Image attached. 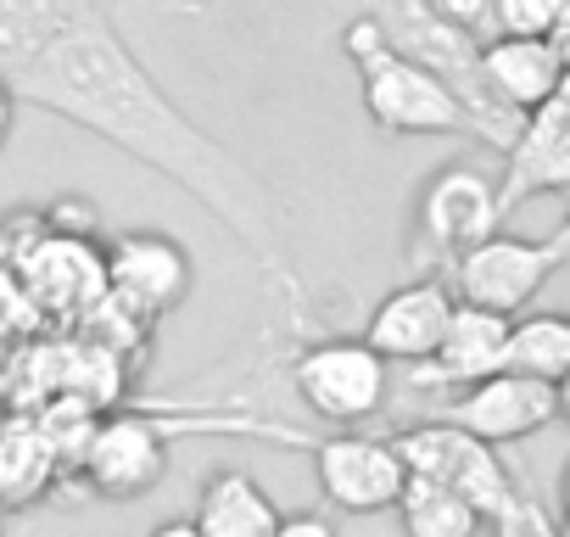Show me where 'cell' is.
Listing matches in <instances>:
<instances>
[{"label": "cell", "instance_id": "1", "mask_svg": "<svg viewBox=\"0 0 570 537\" xmlns=\"http://www.w3.org/2000/svg\"><path fill=\"white\" fill-rule=\"evenodd\" d=\"M12 90L23 107L79 124L85 135H101L124 157L174 179L297 303V275H292V257H285V218H279L274 191L168 101V90L124 46L107 7H90L79 23H68L29 68L12 74Z\"/></svg>", "mask_w": 570, "mask_h": 537}, {"label": "cell", "instance_id": "2", "mask_svg": "<svg viewBox=\"0 0 570 537\" xmlns=\"http://www.w3.org/2000/svg\"><path fill=\"white\" fill-rule=\"evenodd\" d=\"M375 18L386 23V35H392L397 51H409L414 62H425L459 96V107L470 113V140H481V146H492V152L509 157L514 140H520V129H525V113H514L492 90L487 62H481L487 57V40L475 29L442 18L431 0H386Z\"/></svg>", "mask_w": 570, "mask_h": 537}, {"label": "cell", "instance_id": "3", "mask_svg": "<svg viewBox=\"0 0 570 537\" xmlns=\"http://www.w3.org/2000/svg\"><path fill=\"white\" fill-rule=\"evenodd\" d=\"M342 51H347V62L358 74L364 113H370V124L381 135H409V140L470 135V113L459 107V96L425 62L397 51L381 18H353L342 29Z\"/></svg>", "mask_w": 570, "mask_h": 537}, {"label": "cell", "instance_id": "4", "mask_svg": "<svg viewBox=\"0 0 570 537\" xmlns=\"http://www.w3.org/2000/svg\"><path fill=\"white\" fill-rule=\"evenodd\" d=\"M509 218L503 207V174H487L475 163H442L425 174L414 196V235H409V263L420 275L431 268H453L470 246L498 235Z\"/></svg>", "mask_w": 570, "mask_h": 537}, {"label": "cell", "instance_id": "5", "mask_svg": "<svg viewBox=\"0 0 570 537\" xmlns=\"http://www.w3.org/2000/svg\"><path fill=\"white\" fill-rule=\"evenodd\" d=\"M292 387L303 409L336 431H353L386 409L392 392V364L364 342V336H325L308 342L292 364Z\"/></svg>", "mask_w": 570, "mask_h": 537}, {"label": "cell", "instance_id": "6", "mask_svg": "<svg viewBox=\"0 0 570 537\" xmlns=\"http://www.w3.org/2000/svg\"><path fill=\"white\" fill-rule=\"evenodd\" d=\"M564 268V252L548 241H525V235H487L481 246H470L459 263H453V292L459 303H475L487 314H525L542 286Z\"/></svg>", "mask_w": 570, "mask_h": 537}, {"label": "cell", "instance_id": "7", "mask_svg": "<svg viewBox=\"0 0 570 537\" xmlns=\"http://www.w3.org/2000/svg\"><path fill=\"white\" fill-rule=\"evenodd\" d=\"M314 476L325 504H336L342 515L397 509L414 481L403 448L392 437H364V431H331L325 442H314Z\"/></svg>", "mask_w": 570, "mask_h": 537}, {"label": "cell", "instance_id": "8", "mask_svg": "<svg viewBox=\"0 0 570 537\" xmlns=\"http://www.w3.org/2000/svg\"><path fill=\"white\" fill-rule=\"evenodd\" d=\"M392 442L403 448V459H409V470L420 481H436V487L464 492L487 520H498L503 498L514 492V470L498 459V448L475 442L470 431H459L448 420H420V426L397 431Z\"/></svg>", "mask_w": 570, "mask_h": 537}, {"label": "cell", "instance_id": "9", "mask_svg": "<svg viewBox=\"0 0 570 537\" xmlns=\"http://www.w3.org/2000/svg\"><path fill=\"white\" fill-rule=\"evenodd\" d=\"M436 420L470 431L487 448H514V442H525V437H537L559 420V387L520 375V370H498V375L453 392V403H442Z\"/></svg>", "mask_w": 570, "mask_h": 537}, {"label": "cell", "instance_id": "10", "mask_svg": "<svg viewBox=\"0 0 570 537\" xmlns=\"http://www.w3.org/2000/svg\"><path fill=\"white\" fill-rule=\"evenodd\" d=\"M459 314V292L453 281L442 275H414L409 286L386 292L375 309H370V325H364V342L386 359V364H425L436 359L448 325Z\"/></svg>", "mask_w": 570, "mask_h": 537}, {"label": "cell", "instance_id": "11", "mask_svg": "<svg viewBox=\"0 0 570 537\" xmlns=\"http://www.w3.org/2000/svg\"><path fill=\"white\" fill-rule=\"evenodd\" d=\"M107 292L129 303L140 320H163L190 292V252L174 235L129 230L107 241Z\"/></svg>", "mask_w": 570, "mask_h": 537}, {"label": "cell", "instance_id": "12", "mask_svg": "<svg viewBox=\"0 0 570 537\" xmlns=\"http://www.w3.org/2000/svg\"><path fill=\"white\" fill-rule=\"evenodd\" d=\"M168 476V431L146 414H107L85 442V481L101 498H146Z\"/></svg>", "mask_w": 570, "mask_h": 537}, {"label": "cell", "instance_id": "13", "mask_svg": "<svg viewBox=\"0 0 570 537\" xmlns=\"http://www.w3.org/2000/svg\"><path fill=\"white\" fill-rule=\"evenodd\" d=\"M542 191H570V74L525 118L514 152L503 157V207L509 213L525 196H542Z\"/></svg>", "mask_w": 570, "mask_h": 537}, {"label": "cell", "instance_id": "14", "mask_svg": "<svg viewBox=\"0 0 570 537\" xmlns=\"http://www.w3.org/2000/svg\"><path fill=\"white\" fill-rule=\"evenodd\" d=\"M509 325H514L509 314H487L475 303H459L436 359L409 370L414 387H425V392H464V387L509 370Z\"/></svg>", "mask_w": 570, "mask_h": 537}, {"label": "cell", "instance_id": "15", "mask_svg": "<svg viewBox=\"0 0 570 537\" xmlns=\"http://www.w3.org/2000/svg\"><path fill=\"white\" fill-rule=\"evenodd\" d=\"M487 79H492V90L514 107V113H537L559 85H564V57H559V46L553 40H531V35H492L487 40Z\"/></svg>", "mask_w": 570, "mask_h": 537}, {"label": "cell", "instance_id": "16", "mask_svg": "<svg viewBox=\"0 0 570 537\" xmlns=\"http://www.w3.org/2000/svg\"><path fill=\"white\" fill-rule=\"evenodd\" d=\"M196 531L202 537H274V526L285 520L279 504L268 498V487L246 470H213L202 481L196 498Z\"/></svg>", "mask_w": 570, "mask_h": 537}, {"label": "cell", "instance_id": "17", "mask_svg": "<svg viewBox=\"0 0 570 537\" xmlns=\"http://www.w3.org/2000/svg\"><path fill=\"white\" fill-rule=\"evenodd\" d=\"M101 0H0V74L29 68L68 23H79Z\"/></svg>", "mask_w": 570, "mask_h": 537}, {"label": "cell", "instance_id": "18", "mask_svg": "<svg viewBox=\"0 0 570 537\" xmlns=\"http://www.w3.org/2000/svg\"><path fill=\"white\" fill-rule=\"evenodd\" d=\"M403 537H481V526H492L464 492L436 487V481H409L403 504H397Z\"/></svg>", "mask_w": 570, "mask_h": 537}, {"label": "cell", "instance_id": "19", "mask_svg": "<svg viewBox=\"0 0 570 537\" xmlns=\"http://www.w3.org/2000/svg\"><path fill=\"white\" fill-rule=\"evenodd\" d=\"M509 370L559 387L570 375V314H514V325H509Z\"/></svg>", "mask_w": 570, "mask_h": 537}, {"label": "cell", "instance_id": "20", "mask_svg": "<svg viewBox=\"0 0 570 537\" xmlns=\"http://www.w3.org/2000/svg\"><path fill=\"white\" fill-rule=\"evenodd\" d=\"M564 7H570V0H492L487 40H492V35H531V40H548Z\"/></svg>", "mask_w": 570, "mask_h": 537}, {"label": "cell", "instance_id": "21", "mask_svg": "<svg viewBox=\"0 0 570 537\" xmlns=\"http://www.w3.org/2000/svg\"><path fill=\"white\" fill-rule=\"evenodd\" d=\"M492 537H559V526L548 520L542 498H531V487L514 476V492L503 498V509L492 520Z\"/></svg>", "mask_w": 570, "mask_h": 537}, {"label": "cell", "instance_id": "22", "mask_svg": "<svg viewBox=\"0 0 570 537\" xmlns=\"http://www.w3.org/2000/svg\"><path fill=\"white\" fill-rule=\"evenodd\" d=\"M46 224H51V235L90 241L96 224H101V213H96V202H85V196H57V202L46 207Z\"/></svg>", "mask_w": 570, "mask_h": 537}, {"label": "cell", "instance_id": "23", "mask_svg": "<svg viewBox=\"0 0 570 537\" xmlns=\"http://www.w3.org/2000/svg\"><path fill=\"white\" fill-rule=\"evenodd\" d=\"M431 7H436L442 18L475 29V35H487V23H492V0H431Z\"/></svg>", "mask_w": 570, "mask_h": 537}, {"label": "cell", "instance_id": "24", "mask_svg": "<svg viewBox=\"0 0 570 537\" xmlns=\"http://www.w3.org/2000/svg\"><path fill=\"white\" fill-rule=\"evenodd\" d=\"M274 537H336V526L325 515H285L274 526Z\"/></svg>", "mask_w": 570, "mask_h": 537}, {"label": "cell", "instance_id": "25", "mask_svg": "<svg viewBox=\"0 0 570 537\" xmlns=\"http://www.w3.org/2000/svg\"><path fill=\"white\" fill-rule=\"evenodd\" d=\"M12 118H18V90H12L7 74H0V152H7V140H12Z\"/></svg>", "mask_w": 570, "mask_h": 537}, {"label": "cell", "instance_id": "26", "mask_svg": "<svg viewBox=\"0 0 570 537\" xmlns=\"http://www.w3.org/2000/svg\"><path fill=\"white\" fill-rule=\"evenodd\" d=\"M553 46H559V57H564V68H570V7L559 12V23H553V35H548Z\"/></svg>", "mask_w": 570, "mask_h": 537}, {"label": "cell", "instance_id": "27", "mask_svg": "<svg viewBox=\"0 0 570 537\" xmlns=\"http://www.w3.org/2000/svg\"><path fill=\"white\" fill-rule=\"evenodd\" d=\"M151 537H202V531H196V520H168V526H157Z\"/></svg>", "mask_w": 570, "mask_h": 537}, {"label": "cell", "instance_id": "28", "mask_svg": "<svg viewBox=\"0 0 570 537\" xmlns=\"http://www.w3.org/2000/svg\"><path fill=\"white\" fill-rule=\"evenodd\" d=\"M553 246H559V252H564V263H570V213H564V224L553 230Z\"/></svg>", "mask_w": 570, "mask_h": 537}, {"label": "cell", "instance_id": "29", "mask_svg": "<svg viewBox=\"0 0 570 537\" xmlns=\"http://www.w3.org/2000/svg\"><path fill=\"white\" fill-rule=\"evenodd\" d=\"M559 414H564V420H570V375H564V381H559Z\"/></svg>", "mask_w": 570, "mask_h": 537}, {"label": "cell", "instance_id": "30", "mask_svg": "<svg viewBox=\"0 0 570 537\" xmlns=\"http://www.w3.org/2000/svg\"><path fill=\"white\" fill-rule=\"evenodd\" d=\"M559 537H570V515H564V520H559Z\"/></svg>", "mask_w": 570, "mask_h": 537}, {"label": "cell", "instance_id": "31", "mask_svg": "<svg viewBox=\"0 0 570 537\" xmlns=\"http://www.w3.org/2000/svg\"><path fill=\"white\" fill-rule=\"evenodd\" d=\"M564 492H570V470H564Z\"/></svg>", "mask_w": 570, "mask_h": 537}, {"label": "cell", "instance_id": "32", "mask_svg": "<svg viewBox=\"0 0 570 537\" xmlns=\"http://www.w3.org/2000/svg\"><path fill=\"white\" fill-rule=\"evenodd\" d=\"M0 537H7V520H0Z\"/></svg>", "mask_w": 570, "mask_h": 537}]
</instances>
